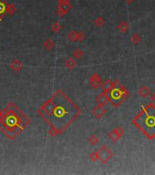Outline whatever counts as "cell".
I'll return each instance as SVG.
<instances>
[{
	"instance_id": "cell-8",
	"label": "cell",
	"mask_w": 155,
	"mask_h": 175,
	"mask_svg": "<svg viewBox=\"0 0 155 175\" xmlns=\"http://www.w3.org/2000/svg\"><path fill=\"white\" fill-rule=\"evenodd\" d=\"M126 1H127V3H128L129 5H131V4L134 1V0H126Z\"/></svg>"
},
{
	"instance_id": "cell-7",
	"label": "cell",
	"mask_w": 155,
	"mask_h": 175,
	"mask_svg": "<svg viewBox=\"0 0 155 175\" xmlns=\"http://www.w3.org/2000/svg\"><path fill=\"white\" fill-rule=\"evenodd\" d=\"M152 101L155 103V92L152 94Z\"/></svg>"
},
{
	"instance_id": "cell-1",
	"label": "cell",
	"mask_w": 155,
	"mask_h": 175,
	"mask_svg": "<svg viewBox=\"0 0 155 175\" xmlns=\"http://www.w3.org/2000/svg\"><path fill=\"white\" fill-rule=\"evenodd\" d=\"M44 112L51 126L57 131H61L75 119L78 109L66 97L58 94L44 107Z\"/></svg>"
},
{
	"instance_id": "cell-2",
	"label": "cell",
	"mask_w": 155,
	"mask_h": 175,
	"mask_svg": "<svg viewBox=\"0 0 155 175\" xmlns=\"http://www.w3.org/2000/svg\"><path fill=\"white\" fill-rule=\"evenodd\" d=\"M17 123V121L16 117L14 115H8V117L6 118V121H5V124L7 125V127H12V126H16Z\"/></svg>"
},
{
	"instance_id": "cell-6",
	"label": "cell",
	"mask_w": 155,
	"mask_h": 175,
	"mask_svg": "<svg viewBox=\"0 0 155 175\" xmlns=\"http://www.w3.org/2000/svg\"><path fill=\"white\" fill-rule=\"evenodd\" d=\"M7 11V6L6 4H5L4 2L0 1V15H3L5 14Z\"/></svg>"
},
{
	"instance_id": "cell-4",
	"label": "cell",
	"mask_w": 155,
	"mask_h": 175,
	"mask_svg": "<svg viewBox=\"0 0 155 175\" xmlns=\"http://www.w3.org/2000/svg\"><path fill=\"white\" fill-rule=\"evenodd\" d=\"M131 40L134 45H139L140 43L142 42V37L138 34H133L132 36Z\"/></svg>"
},
{
	"instance_id": "cell-5",
	"label": "cell",
	"mask_w": 155,
	"mask_h": 175,
	"mask_svg": "<svg viewBox=\"0 0 155 175\" xmlns=\"http://www.w3.org/2000/svg\"><path fill=\"white\" fill-rule=\"evenodd\" d=\"M119 28L121 32H126L129 29V25L126 22H121V24H119Z\"/></svg>"
},
{
	"instance_id": "cell-3",
	"label": "cell",
	"mask_w": 155,
	"mask_h": 175,
	"mask_svg": "<svg viewBox=\"0 0 155 175\" xmlns=\"http://www.w3.org/2000/svg\"><path fill=\"white\" fill-rule=\"evenodd\" d=\"M139 95L142 98H143V99L148 98L150 95H151V91H150L148 87L142 86L141 88H140V89H139Z\"/></svg>"
}]
</instances>
